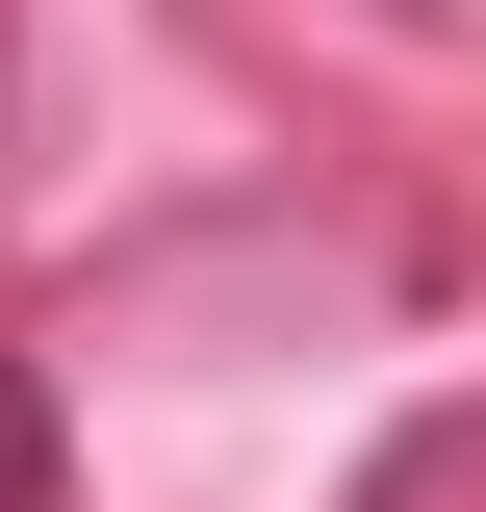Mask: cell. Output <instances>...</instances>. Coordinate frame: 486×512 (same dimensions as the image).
<instances>
[{
  "label": "cell",
  "instance_id": "1",
  "mask_svg": "<svg viewBox=\"0 0 486 512\" xmlns=\"http://www.w3.org/2000/svg\"><path fill=\"white\" fill-rule=\"evenodd\" d=\"M0 512H52V384L0 359Z\"/></svg>",
  "mask_w": 486,
  "mask_h": 512
}]
</instances>
